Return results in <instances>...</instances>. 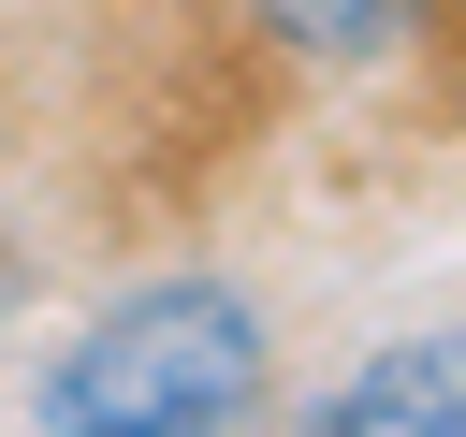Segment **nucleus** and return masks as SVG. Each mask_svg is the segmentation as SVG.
<instances>
[{"label": "nucleus", "mask_w": 466, "mask_h": 437, "mask_svg": "<svg viewBox=\"0 0 466 437\" xmlns=\"http://www.w3.org/2000/svg\"><path fill=\"white\" fill-rule=\"evenodd\" d=\"M306 422H320V437H466V335H393V350H364Z\"/></svg>", "instance_id": "nucleus-2"}, {"label": "nucleus", "mask_w": 466, "mask_h": 437, "mask_svg": "<svg viewBox=\"0 0 466 437\" xmlns=\"http://www.w3.org/2000/svg\"><path fill=\"white\" fill-rule=\"evenodd\" d=\"M262 379H277V320L233 277H160V291L102 306L29 379V408L58 437H218V422L262 408Z\"/></svg>", "instance_id": "nucleus-1"}]
</instances>
